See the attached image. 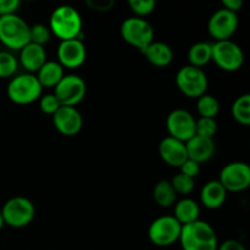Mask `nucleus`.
<instances>
[{
  "instance_id": "10",
  "label": "nucleus",
  "mask_w": 250,
  "mask_h": 250,
  "mask_svg": "<svg viewBox=\"0 0 250 250\" xmlns=\"http://www.w3.org/2000/svg\"><path fill=\"white\" fill-rule=\"evenodd\" d=\"M54 94L61 106H76L85 98L87 84L78 75H65L54 88Z\"/></svg>"
},
{
  "instance_id": "16",
  "label": "nucleus",
  "mask_w": 250,
  "mask_h": 250,
  "mask_svg": "<svg viewBox=\"0 0 250 250\" xmlns=\"http://www.w3.org/2000/svg\"><path fill=\"white\" fill-rule=\"evenodd\" d=\"M159 155L167 165L180 167L188 159L186 143L173 137H165L159 143Z\"/></svg>"
},
{
  "instance_id": "26",
  "label": "nucleus",
  "mask_w": 250,
  "mask_h": 250,
  "mask_svg": "<svg viewBox=\"0 0 250 250\" xmlns=\"http://www.w3.org/2000/svg\"><path fill=\"white\" fill-rule=\"evenodd\" d=\"M197 111L200 117L215 119L220 112V102L211 94H203L197 99Z\"/></svg>"
},
{
  "instance_id": "34",
  "label": "nucleus",
  "mask_w": 250,
  "mask_h": 250,
  "mask_svg": "<svg viewBox=\"0 0 250 250\" xmlns=\"http://www.w3.org/2000/svg\"><path fill=\"white\" fill-rule=\"evenodd\" d=\"M178 168H180L181 173L190 178H195L200 173V164L192 159H187Z\"/></svg>"
},
{
  "instance_id": "5",
  "label": "nucleus",
  "mask_w": 250,
  "mask_h": 250,
  "mask_svg": "<svg viewBox=\"0 0 250 250\" xmlns=\"http://www.w3.org/2000/svg\"><path fill=\"white\" fill-rule=\"evenodd\" d=\"M120 34L122 39L133 48L143 51L154 42V27L144 17L132 16L122 21L120 26Z\"/></svg>"
},
{
  "instance_id": "6",
  "label": "nucleus",
  "mask_w": 250,
  "mask_h": 250,
  "mask_svg": "<svg viewBox=\"0 0 250 250\" xmlns=\"http://www.w3.org/2000/svg\"><path fill=\"white\" fill-rule=\"evenodd\" d=\"M5 225L12 229H22L31 224L36 217V207L26 197L10 198L0 210Z\"/></svg>"
},
{
  "instance_id": "8",
  "label": "nucleus",
  "mask_w": 250,
  "mask_h": 250,
  "mask_svg": "<svg viewBox=\"0 0 250 250\" xmlns=\"http://www.w3.org/2000/svg\"><path fill=\"white\" fill-rule=\"evenodd\" d=\"M208 77L203 68L186 65L176 73V85L183 95L198 99L207 93Z\"/></svg>"
},
{
  "instance_id": "38",
  "label": "nucleus",
  "mask_w": 250,
  "mask_h": 250,
  "mask_svg": "<svg viewBox=\"0 0 250 250\" xmlns=\"http://www.w3.org/2000/svg\"><path fill=\"white\" fill-rule=\"evenodd\" d=\"M4 226H5V222H4V219H2V216H1V212H0V231H1L2 227Z\"/></svg>"
},
{
  "instance_id": "33",
  "label": "nucleus",
  "mask_w": 250,
  "mask_h": 250,
  "mask_svg": "<svg viewBox=\"0 0 250 250\" xmlns=\"http://www.w3.org/2000/svg\"><path fill=\"white\" fill-rule=\"evenodd\" d=\"M84 4L92 11L109 12L114 9L116 0H84Z\"/></svg>"
},
{
  "instance_id": "12",
  "label": "nucleus",
  "mask_w": 250,
  "mask_h": 250,
  "mask_svg": "<svg viewBox=\"0 0 250 250\" xmlns=\"http://www.w3.org/2000/svg\"><path fill=\"white\" fill-rule=\"evenodd\" d=\"M238 24V14L226 9H219L210 16L208 21V32L215 42L227 41L236 33Z\"/></svg>"
},
{
  "instance_id": "11",
  "label": "nucleus",
  "mask_w": 250,
  "mask_h": 250,
  "mask_svg": "<svg viewBox=\"0 0 250 250\" xmlns=\"http://www.w3.org/2000/svg\"><path fill=\"white\" fill-rule=\"evenodd\" d=\"M219 181L227 192L239 193L250 186V167L243 161H232L220 171Z\"/></svg>"
},
{
  "instance_id": "21",
  "label": "nucleus",
  "mask_w": 250,
  "mask_h": 250,
  "mask_svg": "<svg viewBox=\"0 0 250 250\" xmlns=\"http://www.w3.org/2000/svg\"><path fill=\"white\" fill-rule=\"evenodd\" d=\"M200 207L190 198H182L173 205V217L181 225H187L199 220Z\"/></svg>"
},
{
  "instance_id": "29",
  "label": "nucleus",
  "mask_w": 250,
  "mask_h": 250,
  "mask_svg": "<svg viewBox=\"0 0 250 250\" xmlns=\"http://www.w3.org/2000/svg\"><path fill=\"white\" fill-rule=\"evenodd\" d=\"M170 182L177 195H188L189 193H192L193 190H194L195 187L194 178L188 177V176L183 175V173L181 172L177 173Z\"/></svg>"
},
{
  "instance_id": "17",
  "label": "nucleus",
  "mask_w": 250,
  "mask_h": 250,
  "mask_svg": "<svg viewBox=\"0 0 250 250\" xmlns=\"http://www.w3.org/2000/svg\"><path fill=\"white\" fill-rule=\"evenodd\" d=\"M186 148H187L188 159L197 161L202 165L203 163H207L214 156L216 151V146L212 138L197 136L186 142Z\"/></svg>"
},
{
  "instance_id": "30",
  "label": "nucleus",
  "mask_w": 250,
  "mask_h": 250,
  "mask_svg": "<svg viewBox=\"0 0 250 250\" xmlns=\"http://www.w3.org/2000/svg\"><path fill=\"white\" fill-rule=\"evenodd\" d=\"M217 133V122L215 119L209 117H199L195 120V134L197 136L207 137V138L214 139L215 134Z\"/></svg>"
},
{
  "instance_id": "3",
  "label": "nucleus",
  "mask_w": 250,
  "mask_h": 250,
  "mask_svg": "<svg viewBox=\"0 0 250 250\" xmlns=\"http://www.w3.org/2000/svg\"><path fill=\"white\" fill-rule=\"evenodd\" d=\"M29 27L17 14L0 16V42L10 50L20 51L29 43Z\"/></svg>"
},
{
  "instance_id": "19",
  "label": "nucleus",
  "mask_w": 250,
  "mask_h": 250,
  "mask_svg": "<svg viewBox=\"0 0 250 250\" xmlns=\"http://www.w3.org/2000/svg\"><path fill=\"white\" fill-rule=\"evenodd\" d=\"M227 190L220 183L219 180H212L205 183L200 190V203L207 209H219L225 204L227 198Z\"/></svg>"
},
{
  "instance_id": "20",
  "label": "nucleus",
  "mask_w": 250,
  "mask_h": 250,
  "mask_svg": "<svg viewBox=\"0 0 250 250\" xmlns=\"http://www.w3.org/2000/svg\"><path fill=\"white\" fill-rule=\"evenodd\" d=\"M146 60L155 67H167L173 61V50L168 44L163 42H155L149 44L143 51Z\"/></svg>"
},
{
  "instance_id": "27",
  "label": "nucleus",
  "mask_w": 250,
  "mask_h": 250,
  "mask_svg": "<svg viewBox=\"0 0 250 250\" xmlns=\"http://www.w3.org/2000/svg\"><path fill=\"white\" fill-rule=\"evenodd\" d=\"M19 59L10 51H0V78H12L19 70Z\"/></svg>"
},
{
  "instance_id": "23",
  "label": "nucleus",
  "mask_w": 250,
  "mask_h": 250,
  "mask_svg": "<svg viewBox=\"0 0 250 250\" xmlns=\"http://www.w3.org/2000/svg\"><path fill=\"white\" fill-rule=\"evenodd\" d=\"M153 198L156 204L161 208H171L175 205L177 194L172 185L167 180H160L153 189Z\"/></svg>"
},
{
  "instance_id": "37",
  "label": "nucleus",
  "mask_w": 250,
  "mask_h": 250,
  "mask_svg": "<svg viewBox=\"0 0 250 250\" xmlns=\"http://www.w3.org/2000/svg\"><path fill=\"white\" fill-rule=\"evenodd\" d=\"M222 9L229 10L232 12H238L243 7L244 0H221Z\"/></svg>"
},
{
  "instance_id": "13",
  "label": "nucleus",
  "mask_w": 250,
  "mask_h": 250,
  "mask_svg": "<svg viewBox=\"0 0 250 250\" xmlns=\"http://www.w3.org/2000/svg\"><path fill=\"white\" fill-rule=\"evenodd\" d=\"M195 117L185 109H175L166 119V128L168 136L187 142L195 136Z\"/></svg>"
},
{
  "instance_id": "7",
  "label": "nucleus",
  "mask_w": 250,
  "mask_h": 250,
  "mask_svg": "<svg viewBox=\"0 0 250 250\" xmlns=\"http://www.w3.org/2000/svg\"><path fill=\"white\" fill-rule=\"evenodd\" d=\"M211 61L226 72H236L244 63V53L241 46L231 39L211 44Z\"/></svg>"
},
{
  "instance_id": "31",
  "label": "nucleus",
  "mask_w": 250,
  "mask_h": 250,
  "mask_svg": "<svg viewBox=\"0 0 250 250\" xmlns=\"http://www.w3.org/2000/svg\"><path fill=\"white\" fill-rule=\"evenodd\" d=\"M129 9L136 16L146 17L156 7V0H127Z\"/></svg>"
},
{
  "instance_id": "9",
  "label": "nucleus",
  "mask_w": 250,
  "mask_h": 250,
  "mask_svg": "<svg viewBox=\"0 0 250 250\" xmlns=\"http://www.w3.org/2000/svg\"><path fill=\"white\" fill-rule=\"evenodd\" d=\"M182 225L171 215H165L154 220L148 229L149 241L156 247H170L178 242Z\"/></svg>"
},
{
  "instance_id": "18",
  "label": "nucleus",
  "mask_w": 250,
  "mask_h": 250,
  "mask_svg": "<svg viewBox=\"0 0 250 250\" xmlns=\"http://www.w3.org/2000/svg\"><path fill=\"white\" fill-rule=\"evenodd\" d=\"M48 61L45 46L28 43L20 50L19 63L28 73H36Z\"/></svg>"
},
{
  "instance_id": "4",
  "label": "nucleus",
  "mask_w": 250,
  "mask_h": 250,
  "mask_svg": "<svg viewBox=\"0 0 250 250\" xmlns=\"http://www.w3.org/2000/svg\"><path fill=\"white\" fill-rule=\"evenodd\" d=\"M41 83L34 73H20L10 78L6 88V94L14 104L28 105L42 97Z\"/></svg>"
},
{
  "instance_id": "2",
  "label": "nucleus",
  "mask_w": 250,
  "mask_h": 250,
  "mask_svg": "<svg viewBox=\"0 0 250 250\" xmlns=\"http://www.w3.org/2000/svg\"><path fill=\"white\" fill-rule=\"evenodd\" d=\"M178 242L182 250H217L219 247L214 227L200 219L183 225Z\"/></svg>"
},
{
  "instance_id": "39",
  "label": "nucleus",
  "mask_w": 250,
  "mask_h": 250,
  "mask_svg": "<svg viewBox=\"0 0 250 250\" xmlns=\"http://www.w3.org/2000/svg\"><path fill=\"white\" fill-rule=\"evenodd\" d=\"M26 1H36V0H26Z\"/></svg>"
},
{
  "instance_id": "22",
  "label": "nucleus",
  "mask_w": 250,
  "mask_h": 250,
  "mask_svg": "<svg viewBox=\"0 0 250 250\" xmlns=\"http://www.w3.org/2000/svg\"><path fill=\"white\" fill-rule=\"evenodd\" d=\"M34 75L42 88H55L65 73L63 67L58 61H46Z\"/></svg>"
},
{
  "instance_id": "35",
  "label": "nucleus",
  "mask_w": 250,
  "mask_h": 250,
  "mask_svg": "<svg viewBox=\"0 0 250 250\" xmlns=\"http://www.w3.org/2000/svg\"><path fill=\"white\" fill-rule=\"evenodd\" d=\"M21 0H0V16L16 14Z\"/></svg>"
},
{
  "instance_id": "15",
  "label": "nucleus",
  "mask_w": 250,
  "mask_h": 250,
  "mask_svg": "<svg viewBox=\"0 0 250 250\" xmlns=\"http://www.w3.org/2000/svg\"><path fill=\"white\" fill-rule=\"evenodd\" d=\"M53 125L60 134L72 137L82 129L83 117L76 106H60L53 115Z\"/></svg>"
},
{
  "instance_id": "32",
  "label": "nucleus",
  "mask_w": 250,
  "mask_h": 250,
  "mask_svg": "<svg viewBox=\"0 0 250 250\" xmlns=\"http://www.w3.org/2000/svg\"><path fill=\"white\" fill-rule=\"evenodd\" d=\"M38 100L39 107H41L42 111L46 115H51V116H53L61 106L60 102H59V99L55 97L54 93H48V94L42 95Z\"/></svg>"
},
{
  "instance_id": "25",
  "label": "nucleus",
  "mask_w": 250,
  "mask_h": 250,
  "mask_svg": "<svg viewBox=\"0 0 250 250\" xmlns=\"http://www.w3.org/2000/svg\"><path fill=\"white\" fill-rule=\"evenodd\" d=\"M232 115L238 124L243 126L250 125V95L248 93L237 98L232 105Z\"/></svg>"
},
{
  "instance_id": "14",
  "label": "nucleus",
  "mask_w": 250,
  "mask_h": 250,
  "mask_svg": "<svg viewBox=\"0 0 250 250\" xmlns=\"http://www.w3.org/2000/svg\"><path fill=\"white\" fill-rule=\"evenodd\" d=\"M58 62L63 68L76 70L85 62L87 59V48L82 39H67L61 41L56 50Z\"/></svg>"
},
{
  "instance_id": "36",
  "label": "nucleus",
  "mask_w": 250,
  "mask_h": 250,
  "mask_svg": "<svg viewBox=\"0 0 250 250\" xmlns=\"http://www.w3.org/2000/svg\"><path fill=\"white\" fill-rule=\"evenodd\" d=\"M217 250H248L244 247L243 243H241L239 241L236 239H226V241L222 242L221 244H219Z\"/></svg>"
},
{
  "instance_id": "1",
  "label": "nucleus",
  "mask_w": 250,
  "mask_h": 250,
  "mask_svg": "<svg viewBox=\"0 0 250 250\" xmlns=\"http://www.w3.org/2000/svg\"><path fill=\"white\" fill-rule=\"evenodd\" d=\"M49 29L51 34L58 37L60 41L67 39H82V17L71 5H60L53 10L49 19Z\"/></svg>"
},
{
  "instance_id": "28",
  "label": "nucleus",
  "mask_w": 250,
  "mask_h": 250,
  "mask_svg": "<svg viewBox=\"0 0 250 250\" xmlns=\"http://www.w3.org/2000/svg\"><path fill=\"white\" fill-rule=\"evenodd\" d=\"M51 32L48 26L43 23H36L29 27V43L45 46L50 42Z\"/></svg>"
},
{
  "instance_id": "24",
  "label": "nucleus",
  "mask_w": 250,
  "mask_h": 250,
  "mask_svg": "<svg viewBox=\"0 0 250 250\" xmlns=\"http://www.w3.org/2000/svg\"><path fill=\"white\" fill-rule=\"evenodd\" d=\"M189 65L194 67H204L211 61V44L207 42H199L193 44L187 54Z\"/></svg>"
}]
</instances>
